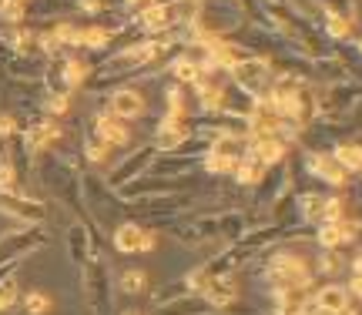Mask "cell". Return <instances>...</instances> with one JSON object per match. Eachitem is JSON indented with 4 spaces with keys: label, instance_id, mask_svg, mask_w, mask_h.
Returning a JSON list of instances; mask_svg holds the SVG:
<instances>
[{
    "label": "cell",
    "instance_id": "1",
    "mask_svg": "<svg viewBox=\"0 0 362 315\" xmlns=\"http://www.w3.org/2000/svg\"><path fill=\"white\" fill-rule=\"evenodd\" d=\"M268 282L275 285L272 292H286V289H308V268H305L302 259L295 255H275L272 265H268Z\"/></svg>",
    "mask_w": 362,
    "mask_h": 315
},
{
    "label": "cell",
    "instance_id": "2",
    "mask_svg": "<svg viewBox=\"0 0 362 315\" xmlns=\"http://www.w3.org/2000/svg\"><path fill=\"white\" fill-rule=\"evenodd\" d=\"M312 305L325 315L345 312V309H349V289H345V285H325V289H319V292L312 296Z\"/></svg>",
    "mask_w": 362,
    "mask_h": 315
},
{
    "label": "cell",
    "instance_id": "3",
    "mask_svg": "<svg viewBox=\"0 0 362 315\" xmlns=\"http://www.w3.org/2000/svg\"><path fill=\"white\" fill-rule=\"evenodd\" d=\"M115 245L121 252H148V248H154V235L138 228V225H121L115 235Z\"/></svg>",
    "mask_w": 362,
    "mask_h": 315
},
{
    "label": "cell",
    "instance_id": "4",
    "mask_svg": "<svg viewBox=\"0 0 362 315\" xmlns=\"http://www.w3.org/2000/svg\"><path fill=\"white\" fill-rule=\"evenodd\" d=\"M308 171H312V175H319L322 181H329V185H336V188H343L345 185V175H349V171H345V168L339 165L332 154H312V158H308Z\"/></svg>",
    "mask_w": 362,
    "mask_h": 315
},
{
    "label": "cell",
    "instance_id": "5",
    "mask_svg": "<svg viewBox=\"0 0 362 315\" xmlns=\"http://www.w3.org/2000/svg\"><path fill=\"white\" fill-rule=\"evenodd\" d=\"M235 81L252 94H262L265 88V64L262 60H238L235 64Z\"/></svg>",
    "mask_w": 362,
    "mask_h": 315
},
{
    "label": "cell",
    "instance_id": "6",
    "mask_svg": "<svg viewBox=\"0 0 362 315\" xmlns=\"http://www.w3.org/2000/svg\"><path fill=\"white\" fill-rule=\"evenodd\" d=\"M141 111H145V101H141V94L131 91V88H124V91H117L115 97H111V114L121 118V121H131V118H138Z\"/></svg>",
    "mask_w": 362,
    "mask_h": 315
},
{
    "label": "cell",
    "instance_id": "7",
    "mask_svg": "<svg viewBox=\"0 0 362 315\" xmlns=\"http://www.w3.org/2000/svg\"><path fill=\"white\" fill-rule=\"evenodd\" d=\"M97 134L104 145H128V138H131V131L115 114H97Z\"/></svg>",
    "mask_w": 362,
    "mask_h": 315
},
{
    "label": "cell",
    "instance_id": "8",
    "mask_svg": "<svg viewBox=\"0 0 362 315\" xmlns=\"http://www.w3.org/2000/svg\"><path fill=\"white\" fill-rule=\"evenodd\" d=\"M185 134H188V128H185V118H174V114H168V118H165V124H161L158 134H154V141H158V148H178V145L185 141Z\"/></svg>",
    "mask_w": 362,
    "mask_h": 315
},
{
    "label": "cell",
    "instance_id": "9",
    "mask_svg": "<svg viewBox=\"0 0 362 315\" xmlns=\"http://www.w3.org/2000/svg\"><path fill=\"white\" fill-rule=\"evenodd\" d=\"M352 225H345L343 222H325L322 228H319V245L322 248H339V245H345V241H352Z\"/></svg>",
    "mask_w": 362,
    "mask_h": 315
},
{
    "label": "cell",
    "instance_id": "10",
    "mask_svg": "<svg viewBox=\"0 0 362 315\" xmlns=\"http://www.w3.org/2000/svg\"><path fill=\"white\" fill-rule=\"evenodd\" d=\"M172 24V7H161V3H148L145 14H141V27L148 34H158V31H168Z\"/></svg>",
    "mask_w": 362,
    "mask_h": 315
},
{
    "label": "cell",
    "instance_id": "11",
    "mask_svg": "<svg viewBox=\"0 0 362 315\" xmlns=\"http://www.w3.org/2000/svg\"><path fill=\"white\" fill-rule=\"evenodd\" d=\"M332 158L345 168V171H362V148L359 145H339L332 151Z\"/></svg>",
    "mask_w": 362,
    "mask_h": 315
},
{
    "label": "cell",
    "instance_id": "12",
    "mask_svg": "<svg viewBox=\"0 0 362 315\" xmlns=\"http://www.w3.org/2000/svg\"><path fill=\"white\" fill-rule=\"evenodd\" d=\"M211 151L222 154V158H229V161H235V158H242V151L245 148H242V141H238L235 134H222V138L211 145Z\"/></svg>",
    "mask_w": 362,
    "mask_h": 315
},
{
    "label": "cell",
    "instance_id": "13",
    "mask_svg": "<svg viewBox=\"0 0 362 315\" xmlns=\"http://www.w3.org/2000/svg\"><path fill=\"white\" fill-rule=\"evenodd\" d=\"M54 138H58V128H54V124H38V128L27 134V148H31V151H40L44 145H51Z\"/></svg>",
    "mask_w": 362,
    "mask_h": 315
},
{
    "label": "cell",
    "instance_id": "14",
    "mask_svg": "<svg viewBox=\"0 0 362 315\" xmlns=\"http://www.w3.org/2000/svg\"><path fill=\"white\" fill-rule=\"evenodd\" d=\"M172 74L178 77V81H198V74H201V67L191 60V57H178L172 64Z\"/></svg>",
    "mask_w": 362,
    "mask_h": 315
},
{
    "label": "cell",
    "instance_id": "15",
    "mask_svg": "<svg viewBox=\"0 0 362 315\" xmlns=\"http://www.w3.org/2000/svg\"><path fill=\"white\" fill-rule=\"evenodd\" d=\"M235 296H238V292L231 289V282H218V285H208V302H211V305H229Z\"/></svg>",
    "mask_w": 362,
    "mask_h": 315
},
{
    "label": "cell",
    "instance_id": "16",
    "mask_svg": "<svg viewBox=\"0 0 362 315\" xmlns=\"http://www.w3.org/2000/svg\"><path fill=\"white\" fill-rule=\"evenodd\" d=\"M24 309L31 315H40L51 309V298L44 296V292H27V296H24Z\"/></svg>",
    "mask_w": 362,
    "mask_h": 315
},
{
    "label": "cell",
    "instance_id": "17",
    "mask_svg": "<svg viewBox=\"0 0 362 315\" xmlns=\"http://www.w3.org/2000/svg\"><path fill=\"white\" fill-rule=\"evenodd\" d=\"M322 202L325 198H319V195H305L302 198V215L308 222H322Z\"/></svg>",
    "mask_w": 362,
    "mask_h": 315
},
{
    "label": "cell",
    "instance_id": "18",
    "mask_svg": "<svg viewBox=\"0 0 362 315\" xmlns=\"http://www.w3.org/2000/svg\"><path fill=\"white\" fill-rule=\"evenodd\" d=\"M0 191L3 195H14L17 191V171H14V165H7V161H0Z\"/></svg>",
    "mask_w": 362,
    "mask_h": 315
},
{
    "label": "cell",
    "instance_id": "19",
    "mask_svg": "<svg viewBox=\"0 0 362 315\" xmlns=\"http://www.w3.org/2000/svg\"><path fill=\"white\" fill-rule=\"evenodd\" d=\"M108 31H101V27H91V31H81V38H77V44H88V47H104L108 44Z\"/></svg>",
    "mask_w": 362,
    "mask_h": 315
},
{
    "label": "cell",
    "instance_id": "20",
    "mask_svg": "<svg viewBox=\"0 0 362 315\" xmlns=\"http://www.w3.org/2000/svg\"><path fill=\"white\" fill-rule=\"evenodd\" d=\"M121 285H124V292H141L145 289V272H124V278H121Z\"/></svg>",
    "mask_w": 362,
    "mask_h": 315
},
{
    "label": "cell",
    "instance_id": "21",
    "mask_svg": "<svg viewBox=\"0 0 362 315\" xmlns=\"http://www.w3.org/2000/svg\"><path fill=\"white\" fill-rule=\"evenodd\" d=\"M14 302H17V285H14V282H3V285H0V312L10 309Z\"/></svg>",
    "mask_w": 362,
    "mask_h": 315
},
{
    "label": "cell",
    "instance_id": "22",
    "mask_svg": "<svg viewBox=\"0 0 362 315\" xmlns=\"http://www.w3.org/2000/svg\"><path fill=\"white\" fill-rule=\"evenodd\" d=\"M205 168H208L211 175H222V171H229V168H231V161H229V158H222V154H215V151H211L208 158H205Z\"/></svg>",
    "mask_w": 362,
    "mask_h": 315
},
{
    "label": "cell",
    "instance_id": "23",
    "mask_svg": "<svg viewBox=\"0 0 362 315\" xmlns=\"http://www.w3.org/2000/svg\"><path fill=\"white\" fill-rule=\"evenodd\" d=\"M329 34H332V38H349V20L339 17V14H332V17H329Z\"/></svg>",
    "mask_w": 362,
    "mask_h": 315
},
{
    "label": "cell",
    "instance_id": "24",
    "mask_svg": "<svg viewBox=\"0 0 362 315\" xmlns=\"http://www.w3.org/2000/svg\"><path fill=\"white\" fill-rule=\"evenodd\" d=\"M88 74V64H81V60H67V84H81Z\"/></svg>",
    "mask_w": 362,
    "mask_h": 315
},
{
    "label": "cell",
    "instance_id": "25",
    "mask_svg": "<svg viewBox=\"0 0 362 315\" xmlns=\"http://www.w3.org/2000/svg\"><path fill=\"white\" fill-rule=\"evenodd\" d=\"M88 158H91V161H104V158H108V145H88Z\"/></svg>",
    "mask_w": 362,
    "mask_h": 315
},
{
    "label": "cell",
    "instance_id": "26",
    "mask_svg": "<svg viewBox=\"0 0 362 315\" xmlns=\"http://www.w3.org/2000/svg\"><path fill=\"white\" fill-rule=\"evenodd\" d=\"M319 268H322V272H336V268H339V259H336V252H332V248L325 252V259H322Z\"/></svg>",
    "mask_w": 362,
    "mask_h": 315
},
{
    "label": "cell",
    "instance_id": "27",
    "mask_svg": "<svg viewBox=\"0 0 362 315\" xmlns=\"http://www.w3.org/2000/svg\"><path fill=\"white\" fill-rule=\"evenodd\" d=\"M349 296L362 298V275H352V285H349Z\"/></svg>",
    "mask_w": 362,
    "mask_h": 315
},
{
    "label": "cell",
    "instance_id": "28",
    "mask_svg": "<svg viewBox=\"0 0 362 315\" xmlns=\"http://www.w3.org/2000/svg\"><path fill=\"white\" fill-rule=\"evenodd\" d=\"M14 131V121L10 118H0V134H10Z\"/></svg>",
    "mask_w": 362,
    "mask_h": 315
},
{
    "label": "cell",
    "instance_id": "29",
    "mask_svg": "<svg viewBox=\"0 0 362 315\" xmlns=\"http://www.w3.org/2000/svg\"><path fill=\"white\" fill-rule=\"evenodd\" d=\"M352 275H362V255L352 261Z\"/></svg>",
    "mask_w": 362,
    "mask_h": 315
},
{
    "label": "cell",
    "instance_id": "30",
    "mask_svg": "<svg viewBox=\"0 0 362 315\" xmlns=\"http://www.w3.org/2000/svg\"><path fill=\"white\" fill-rule=\"evenodd\" d=\"M128 3H138V0H128Z\"/></svg>",
    "mask_w": 362,
    "mask_h": 315
},
{
    "label": "cell",
    "instance_id": "31",
    "mask_svg": "<svg viewBox=\"0 0 362 315\" xmlns=\"http://www.w3.org/2000/svg\"><path fill=\"white\" fill-rule=\"evenodd\" d=\"M359 47H362V40H359Z\"/></svg>",
    "mask_w": 362,
    "mask_h": 315
},
{
    "label": "cell",
    "instance_id": "32",
    "mask_svg": "<svg viewBox=\"0 0 362 315\" xmlns=\"http://www.w3.org/2000/svg\"><path fill=\"white\" fill-rule=\"evenodd\" d=\"M128 315H134V312H128Z\"/></svg>",
    "mask_w": 362,
    "mask_h": 315
}]
</instances>
